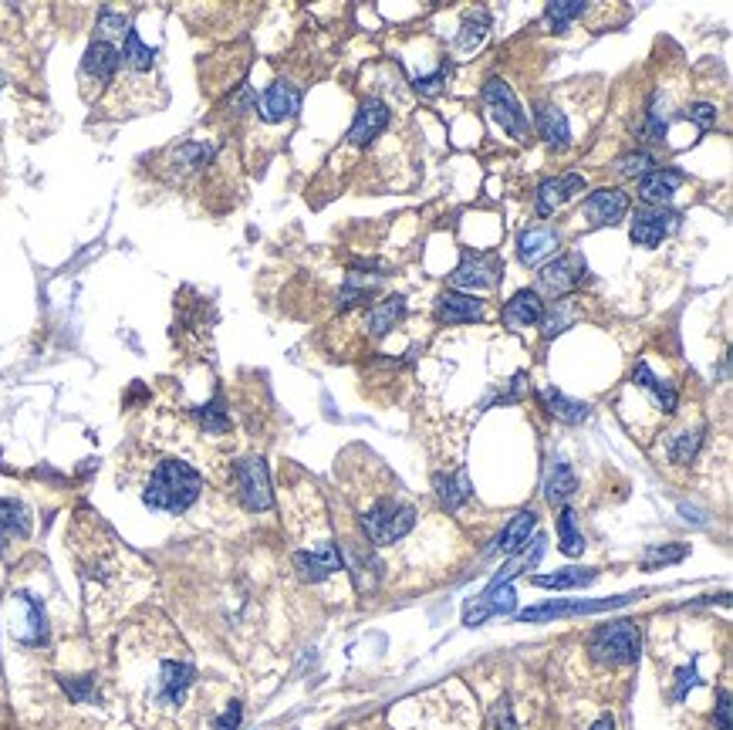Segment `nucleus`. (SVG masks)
Here are the masks:
<instances>
[{"label":"nucleus","mask_w":733,"mask_h":730,"mask_svg":"<svg viewBox=\"0 0 733 730\" xmlns=\"http://www.w3.org/2000/svg\"><path fill=\"white\" fill-rule=\"evenodd\" d=\"M203 491L200 474L183 464V460H159L156 470L146 480V491H142V501H146L153 511H166V514H186L196 504V497Z\"/></svg>","instance_id":"1"},{"label":"nucleus","mask_w":733,"mask_h":730,"mask_svg":"<svg viewBox=\"0 0 733 730\" xmlns=\"http://www.w3.org/2000/svg\"><path fill=\"white\" fill-rule=\"evenodd\" d=\"M416 524V507L399 497H382L362 514V531L372 545H392L402 534H409Z\"/></svg>","instance_id":"2"},{"label":"nucleus","mask_w":733,"mask_h":730,"mask_svg":"<svg viewBox=\"0 0 733 730\" xmlns=\"http://www.w3.org/2000/svg\"><path fill=\"white\" fill-rule=\"evenodd\" d=\"M588 653L595 663L602 666H629L639 660V626L629 619L609 622V626H598L588 639Z\"/></svg>","instance_id":"3"},{"label":"nucleus","mask_w":733,"mask_h":730,"mask_svg":"<svg viewBox=\"0 0 733 730\" xmlns=\"http://www.w3.org/2000/svg\"><path fill=\"white\" fill-rule=\"evenodd\" d=\"M484 105H487L490 119H494L507 136L527 139V112L521 109V102L514 99L511 85L500 82V78H490L484 85Z\"/></svg>","instance_id":"4"},{"label":"nucleus","mask_w":733,"mask_h":730,"mask_svg":"<svg viewBox=\"0 0 733 730\" xmlns=\"http://www.w3.org/2000/svg\"><path fill=\"white\" fill-rule=\"evenodd\" d=\"M234 484L237 497L244 501L247 511H267L271 507V477L261 457H244L234 464Z\"/></svg>","instance_id":"5"},{"label":"nucleus","mask_w":733,"mask_h":730,"mask_svg":"<svg viewBox=\"0 0 733 730\" xmlns=\"http://www.w3.org/2000/svg\"><path fill=\"white\" fill-rule=\"evenodd\" d=\"M500 271H504V261L497 254H477V251H463V261L453 271V284L463 291H487L500 281Z\"/></svg>","instance_id":"6"},{"label":"nucleus","mask_w":733,"mask_h":730,"mask_svg":"<svg viewBox=\"0 0 733 730\" xmlns=\"http://www.w3.org/2000/svg\"><path fill=\"white\" fill-rule=\"evenodd\" d=\"M636 595H619V599H575V602H548V605H531L524 609L521 622H544V619H561V616H581V612H602V609H615V605L632 602Z\"/></svg>","instance_id":"7"},{"label":"nucleus","mask_w":733,"mask_h":730,"mask_svg":"<svg viewBox=\"0 0 733 730\" xmlns=\"http://www.w3.org/2000/svg\"><path fill=\"white\" fill-rule=\"evenodd\" d=\"M588 267L581 254H561L554 257L548 267H541V288L551 291V295H568L575 291L581 281H585Z\"/></svg>","instance_id":"8"},{"label":"nucleus","mask_w":733,"mask_h":730,"mask_svg":"<svg viewBox=\"0 0 733 730\" xmlns=\"http://www.w3.org/2000/svg\"><path fill=\"white\" fill-rule=\"evenodd\" d=\"M676 213L666 210V207H642L636 210V217H632V244L639 247H659L663 244V237L669 230L676 227Z\"/></svg>","instance_id":"9"},{"label":"nucleus","mask_w":733,"mask_h":730,"mask_svg":"<svg viewBox=\"0 0 733 730\" xmlns=\"http://www.w3.org/2000/svg\"><path fill=\"white\" fill-rule=\"evenodd\" d=\"M122 65V55H119V48H115L112 41H102V38H95L92 44H88V51H85V61H82V78L85 82H95L98 88H105L115 78V71H119Z\"/></svg>","instance_id":"10"},{"label":"nucleus","mask_w":733,"mask_h":730,"mask_svg":"<svg viewBox=\"0 0 733 730\" xmlns=\"http://www.w3.org/2000/svg\"><path fill=\"white\" fill-rule=\"evenodd\" d=\"M193 680H196L193 663L166 660L163 666H159V690H156L159 703H166V707H180V703L186 700V690L193 687Z\"/></svg>","instance_id":"11"},{"label":"nucleus","mask_w":733,"mask_h":730,"mask_svg":"<svg viewBox=\"0 0 733 730\" xmlns=\"http://www.w3.org/2000/svg\"><path fill=\"white\" fill-rule=\"evenodd\" d=\"M386 126H389V105L382 99H365L359 115H355L352 129H348V146H355V149L369 146Z\"/></svg>","instance_id":"12"},{"label":"nucleus","mask_w":733,"mask_h":730,"mask_svg":"<svg viewBox=\"0 0 733 730\" xmlns=\"http://www.w3.org/2000/svg\"><path fill=\"white\" fill-rule=\"evenodd\" d=\"M517 605L514 599V589L511 585H497V589H487L484 595H477L470 605H467V612H463V622L473 629V626H480V622H487V619H494V616H507Z\"/></svg>","instance_id":"13"},{"label":"nucleus","mask_w":733,"mask_h":730,"mask_svg":"<svg viewBox=\"0 0 733 730\" xmlns=\"http://www.w3.org/2000/svg\"><path fill=\"white\" fill-rule=\"evenodd\" d=\"M625 210H629V197H625L622 190H595L592 197L585 200V217H588V224H595V227L619 224L625 217Z\"/></svg>","instance_id":"14"},{"label":"nucleus","mask_w":733,"mask_h":730,"mask_svg":"<svg viewBox=\"0 0 733 730\" xmlns=\"http://www.w3.org/2000/svg\"><path fill=\"white\" fill-rule=\"evenodd\" d=\"M294 568H298L308 582H321V578L342 572L345 562H342V551L335 545H325L318 551H294Z\"/></svg>","instance_id":"15"},{"label":"nucleus","mask_w":733,"mask_h":730,"mask_svg":"<svg viewBox=\"0 0 733 730\" xmlns=\"http://www.w3.org/2000/svg\"><path fill=\"white\" fill-rule=\"evenodd\" d=\"M581 190H585L581 173H565V176H558V180H544L538 186V213L541 217H548V213L565 207L571 197H578Z\"/></svg>","instance_id":"16"},{"label":"nucleus","mask_w":733,"mask_h":730,"mask_svg":"<svg viewBox=\"0 0 733 730\" xmlns=\"http://www.w3.org/2000/svg\"><path fill=\"white\" fill-rule=\"evenodd\" d=\"M686 176L679 169H652L639 180V197L646 200V207H663L676 197V190L683 186Z\"/></svg>","instance_id":"17"},{"label":"nucleus","mask_w":733,"mask_h":730,"mask_svg":"<svg viewBox=\"0 0 733 730\" xmlns=\"http://www.w3.org/2000/svg\"><path fill=\"white\" fill-rule=\"evenodd\" d=\"M301 109V92L288 82H274L267 92L261 95V115L267 122H284L294 119Z\"/></svg>","instance_id":"18"},{"label":"nucleus","mask_w":733,"mask_h":730,"mask_svg":"<svg viewBox=\"0 0 733 730\" xmlns=\"http://www.w3.org/2000/svg\"><path fill=\"white\" fill-rule=\"evenodd\" d=\"M342 562H348V568H352L359 592H372V589H375V582H379V578H382V562L372 555V548H365V545H362V541H348Z\"/></svg>","instance_id":"19"},{"label":"nucleus","mask_w":733,"mask_h":730,"mask_svg":"<svg viewBox=\"0 0 733 730\" xmlns=\"http://www.w3.org/2000/svg\"><path fill=\"white\" fill-rule=\"evenodd\" d=\"M487 315V305L473 295H463V291H446L440 298V318L446 325H467V322H480Z\"/></svg>","instance_id":"20"},{"label":"nucleus","mask_w":733,"mask_h":730,"mask_svg":"<svg viewBox=\"0 0 733 730\" xmlns=\"http://www.w3.org/2000/svg\"><path fill=\"white\" fill-rule=\"evenodd\" d=\"M541 315H544V305H541L538 291H517V295L504 305V325L514 328V332L538 325Z\"/></svg>","instance_id":"21"},{"label":"nucleus","mask_w":733,"mask_h":730,"mask_svg":"<svg viewBox=\"0 0 733 730\" xmlns=\"http://www.w3.org/2000/svg\"><path fill=\"white\" fill-rule=\"evenodd\" d=\"M534 122H538L541 139L548 142L551 149H565L568 142H571V126H568L565 112H561L558 105L541 102L538 109H534Z\"/></svg>","instance_id":"22"},{"label":"nucleus","mask_w":733,"mask_h":730,"mask_svg":"<svg viewBox=\"0 0 733 730\" xmlns=\"http://www.w3.org/2000/svg\"><path fill=\"white\" fill-rule=\"evenodd\" d=\"M554 251H558V234L548 227H534L517 240V254H521L524 264H538L544 257H551Z\"/></svg>","instance_id":"23"},{"label":"nucleus","mask_w":733,"mask_h":730,"mask_svg":"<svg viewBox=\"0 0 733 730\" xmlns=\"http://www.w3.org/2000/svg\"><path fill=\"white\" fill-rule=\"evenodd\" d=\"M433 487H436V494H440V501L446 504V511H460V504H467L473 494L467 470H457V474H436Z\"/></svg>","instance_id":"24"},{"label":"nucleus","mask_w":733,"mask_h":730,"mask_svg":"<svg viewBox=\"0 0 733 730\" xmlns=\"http://www.w3.org/2000/svg\"><path fill=\"white\" fill-rule=\"evenodd\" d=\"M575 491H578V477H575V470H571L561 457H558V460H551L548 477H544V497H548L551 504H565Z\"/></svg>","instance_id":"25"},{"label":"nucleus","mask_w":733,"mask_h":730,"mask_svg":"<svg viewBox=\"0 0 733 730\" xmlns=\"http://www.w3.org/2000/svg\"><path fill=\"white\" fill-rule=\"evenodd\" d=\"M31 534V511L21 501L7 497L0 501V538L14 541V538H28Z\"/></svg>","instance_id":"26"},{"label":"nucleus","mask_w":733,"mask_h":730,"mask_svg":"<svg viewBox=\"0 0 733 730\" xmlns=\"http://www.w3.org/2000/svg\"><path fill=\"white\" fill-rule=\"evenodd\" d=\"M534 524H538V514H534L531 507H527V511H521L511 524H507L504 531H500L497 551H504V555H517V551L527 545V534L534 531Z\"/></svg>","instance_id":"27"},{"label":"nucleus","mask_w":733,"mask_h":730,"mask_svg":"<svg viewBox=\"0 0 733 730\" xmlns=\"http://www.w3.org/2000/svg\"><path fill=\"white\" fill-rule=\"evenodd\" d=\"M632 382H636L639 389H646V393L656 399L659 406H663V413H676V393L669 382H659L656 376L649 372L646 362H636V369H632Z\"/></svg>","instance_id":"28"},{"label":"nucleus","mask_w":733,"mask_h":730,"mask_svg":"<svg viewBox=\"0 0 733 730\" xmlns=\"http://www.w3.org/2000/svg\"><path fill=\"white\" fill-rule=\"evenodd\" d=\"M541 403L548 413H554L558 420H565V423H581L588 416V406L585 403H578V399H568L565 393H558V389H541Z\"/></svg>","instance_id":"29"},{"label":"nucleus","mask_w":733,"mask_h":730,"mask_svg":"<svg viewBox=\"0 0 733 730\" xmlns=\"http://www.w3.org/2000/svg\"><path fill=\"white\" fill-rule=\"evenodd\" d=\"M575 318H578L575 301H571V298L554 301V308H551V311H544V315H541V332H544V338L561 335V332H565V328L575 325Z\"/></svg>","instance_id":"30"},{"label":"nucleus","mask_w":733,"mask_h":730,"mask_svg":"<svg viewBox=\"0 0 733 730\" xmlns=\"http://www.w3.org/2000/svg\"><path fill=\"white\" fill-rule=\"evenodd\" d=\"M588 582H595V568H561L554 575L534 578V585H541V589H578V585Z\"/></svg>","instance_id":"31"},{"label":"nucleus","mask_w":733,"mask_h":730,"mask_svg":"<svg viewBox=\"0 0 733 730\" xmlns=\"http://www.w3.org/2000/svg\"><path fill=\"white\" fill-rule=\"evenodd\" d=\"M402 311H406V301H402L399 295L396 298H386L382 305H375L369 311V328H372V335H386L392 325L402 318Z\"/></svg>","instance_id":"32"},{"label":"nucleus","mask_w":733,"mask_h":730,"mask_svg":"<svg viewBox=\"0 0 733 730\" xmlns=\"http://www.w3.org/2000/svg\"><path fill=\"white\" fill-rule=\"evenodd\" d=\"M558 541L565 555H581V551H585V534L578 531L575 511H571V507H561V514H558Z\"/></svg>","instance_id":"33"},{"label":"nucleus","mask_w":733,"mask_h":730,"mask_svg":"<svg viewBox=\"0 0 733 730\" xmlns=\"http://www.w3.org/2000/svg\"><path fill=\"white\" fill-rule=\"evenodd\" d=\"M119 55H122V65H129L132 71H149V68H153L156 51L146 48L136 31H129V34H125V48L119 51Z\"/></svg>","instance_id":"34"},{"label":"nucleus","mask_w":733,"mask_h":730,"mask_svg":"<svg viewBox=\"0 0 733 730\" xmlns=\"http://www.w3.org/2000/svg\"><path fill=\"white\" fill-rule=\"evenodd\" d=\"M487 31H490V17H487V11H473V14L467 17V24H463L460 34H457V48H460V51L480 48V44H484V38H487Z\"/></svg>","instance_id":"35"},{"label":"nucleus","mask_w":733,"mask_h":730,"mask_svg":"<svg viewBox=\"0 0 733 730\" xmlns=\"http://www.w3.org/2000/svg\"><path fill=\"white\" fill-rule=\"evenodd\" d=\"M588 7L581 4V0H554V4H548V11H544V17H548V24L554 31H565L575 17L585 14Z\"/></svg>","instance_id":"36"},{"label":"nucleus","mask_w":733,"mask_h":730,"mask_svg":"<svg viewBox=\"0 0 733 730\" xmlns=\"http://www.w3.org/2000/svg\"><path fill=\"white\" fill-rule=\"evenodd\" d=\"M196 420H200V426L207 433H227L230 430V416H227V409H223V399H210L207 406H200L196 409Z\"/></svg>","instance_id":"37"},{"label":"nucleus","mask_w":733,"mask_h":730,"mask_svg":"<svg viewBox=\"0 0 733 730\" xmlns=\"http://www.w3.org/2000/svg\"><path fill=\"white\" fill-rule=\"evenodd\" d=\"M700 443H703V430H686V433L673 436V443H669V460H673V464H690L696 457V450H700Z\"/></svg>","instance_id":"38"},{"label":"nucleus","mask_w":733,"mask_h":730,"mask_svg":"<svg viewBox=\"0 0 733 730\" xmlns=\"http://www.w3.org/2000/svg\"><path fill=\"white\" fill-rule=\"evenodd\" d=\"M683 558H686V545H649L642 568L652 572L656 565H673V562H683Z\"/></svg>","instance_id":"39"},{"label":"nucleus","mask_w":733,"mask_h":730,"mask_svg":"<svg viewBox=\"0 0 733 730\" xmlns=\"http://www.w3.org/2000/svg\"><path fill=\"white\" fill-rule=\"evenodd\" d=\"M652 166H656V159H652L649 153H629V156H622L619 163H615V173L619 176H646L652 173Z\"/></svg>","instance_id":"40"},{"label":"nucleus","mask_w":733,"mask_h":730,"mask_svg":"<svg viewBox=\"0 0 733 730\" xmlns=\"http://www.w3.org/2000/svg\"><path fill=\"white\" fill-rule=\"evenodd\" d=\"M61 687H65V690L71 693V700L85 703V700H92L95 680H92V676H85V680H78V676H65V680H61Z\"/></svg>","instance_id":"41"},{"label":"nucleus","mask_w":733,"mask_h":730,"mask_svg":"<svg viewBox=\"0 0 733 730\" xmlns=\"http://www.w3.org/2000/svg\"><path fill=\"white\" fill-rule=\"evenodd\" d=\"M686 119H693L700 129H713L717 126V109H713L710 102H693L690 109H686Z\"/></svg>","instance_id":"42"},{"label":"nucleus","mask_w":733,"mask_h":730,"mask_svg":"<svg viewBox=\"0 0 733 730\" xmlns=\"http://www.w3.org/2000/svg\"><path fill=\"white\" fill-rule=\"evenodd\" d=\"M98 31H102V38L105 34H129V21H125L122 14L102 11V17H98Z\"/></svg>","instance_id":"43"},{"label":"nucleus","mask_w":733,"mask_h":730,"mask_svg":"<svg viewBox=\"0 0 733 730\" xmlns=\"http://www.w3.org/2000/svg\"><path fill=\"white\" fill-rule=\"evenodd\" d=\"M700 683V676H696V666H686V670L676 673V687H673V700H683L686 690L696 687Z\"/></svg>","instance_id":"44"},{"label":"nucleus","mask_w":733,"mask_h":730,"mask_svg":"<svg viewBox=\"0 0 733 730\" xmlns=\"http://www.w3.org/2000/svg\"><path fill=\"white\" fill-rule=\"evenodd\" d=\"M494 720H497V730H517L514 717H511V703H507V697L494 707Z\"/></svg>","instance_id":"45"},{"label":"nucleus","mask_w":733,"mask_h":730,"mask_svg":"<svg viewBox=\"0 0 733 730\" xmlns=\"http://www.w3.org/2000/svg\"><path fill=\"white\" fill-rule=\"evenodd\" d=\"M240 717H244V710H240V703L234 700L227 707V714H223L220 720H217V730H237L240 727Z\"/></svg>","instance_id":"46"},{"label":"nucleus","mask_w":733,"mask_h":730,"mask_svg":"<svg viewBox=\"0 0 733 730\" xmlns=\"http://www.w3.org/2000/svg\"><path fill=\"white\" fill-rule=\"evenodd\" d=\"M717 724L720 730H730V693H720V707H717Z\"/></svg>","instance_id":"47"},{"label":"nucleus","mask_w":733,"mask_h":730,"mask_svg":"<svg viewBox=\"0 0 733 730\" xmlns=\"http://www.w3.org/2000/svg\"><path fill=\"white\" fill-rule=\"evenodd\" d=\"M592 730H615V720L612 717H598L592 724Z\"/></svg>","instance_id":"48"}]
</instances>
